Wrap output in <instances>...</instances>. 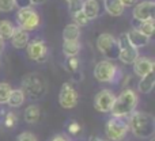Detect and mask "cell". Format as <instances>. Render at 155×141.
Returning <instances> with one entry per match:
<instances>
[{
  "label": "cell",
  "mask_w": 155,
  "mask_h": 141,
  "mask_svg": "<svg viewBox=\"0 0 155 141\" xmlns=\"http://www.w3.org/2000/svg\"><path fill=\"white\" fill-rule=\"evenodd\" d=\"M23 118L27 123H35L40 121L41 118V110L37 104H30V106L26 107L25 110V114H23Z\"/></svg>",
  "instance_id": "20"
},
{
  "label": "cell",
  "mask_w": 155,
  "mask_h": 141,
  "mask_svg": "<svg viewBox=\"0 0 155 141\" xmlns=\"http://www.w3.org/2000/svg\"><path fill=\"white\" fill-rule=\"evenodd\" d=\"M120 76V71L110 60H102L94 67V77L101 83H114Z\"/></svg>",
  "instance_id": "4"
},
{
  "label": "cell",
  "mask_w": 155,
  "mask_h": 141,
  "mask_svg": "<svg viewBox=\"0 0 155 141\" xmlns=\"http://www.w3.org/2000/svg\"><path fill=\"white\" fill-rule=\"evenodd\" d=\"M80 52L79 41H64L63 42V53L65 57H76Z\"/></svg>",
  "instance_id": "22"
},
{
  "label": "cell",
  "mask_w": 155,
  "mask_h": 141,
  "mask_svg": "<svg viewBox=\"0 0 155 141\" xmlns=\"http://www.w3.org/2000/svg\"><path fill=\"white\" fill-rule=\"evenodd\" d=\"M99 8H101L99 0H84V2L80 4V10L87 16L88 21H93V19L98 18Z\"/></svg>",
  "instance_id": "15"
},
{
  "label": "cell",
  "mask_w": 155,
  "mask_h": 141,
  "mask_svg": "<svg viewBox=\"0 0 155 141\" xmlns=\"http://www.w3.org/2000/svg\"><path fill=\"white\" fill-rule=\"evenodd\" d=\"M10 40H11V45L15 49H25L30 41L29 31L21 29V27H15V30H14Z\"/></svg>",
  "instance_id": "14"
},
{
  "label": "cell",
  "mask_w": 155,
  "mask_h": 141,
  "mask_svg": "<svg viewBox=\"0 0 155 141\" xmlns=\"http://www.w3.org/2000/svg\"><path fill=\"white\" fill-rule=\"evenodd\" d=\"M14 2H15V7H18V8L31 7V3H30V0H14Z\"/></svg>",
  "instance_id": "32"
},
{
  "label": "cell",
  "mask_w": 155,
  "mask_h": 141,
  "mask_svg": "<svg viewBox=\"0 0 155 141\" xmlns=\"http://www.w3.org/2000/svg\"><path fill=\"white\" fill-rule=\"evenodd\" d=\"M104 7L110 16H121L125 8L120 0H104Z\"/></svg>",
  "instance_id": "17"
},
{
  "label": "cell",
  "mask_w": 155,
  "mask_h": 141,
  "mask_svg": "<svg viewBox=\"0 0 155 141\" xmlns=\"http://www.w3.org/2000/svg\"><path fill=\"white\" fill-rule=\"evenodd\" d=\"M14 30H15V27H14V24L11 23L10 21H7V19L0 21V38H2L3 41L10 40Z\"/></svg>",
  "instance_id": "23"
},
{
  "label": "cell",
  "mask_w": 155,
  "mask_h": 141,
  "mask_svg": "<svg viewBox=\"0 0 155 141\" xmlns=\"http://www.w3.org/2000/svg\"><path fill=\"white\" fill-rule=\"evenodd\" d=\"M80 37V27L75 23H70L63 30V40L64 41H79Z\"/></svg>",
  "instance_id": "21"
},
{
  "label": "cell",
  "mask_w": 155,
  "mask_h": 141,
  "mask_svg": "<svg viewBox=\"0 0 155 141\" xmlns=\"http://www.w3.org/2000/svg\"><path fill=\"white\" fill-rule=\"evenodd\" d=\"M137 103H139V95L136 91L127 88V90L121 91L118 96H116L114 103H113L110 113L113 117L118 118H128L132 113L136 110Z\"/></svg>",
  "instance_id": "2"
},
{
  "label": "cell",
  "mask_w": 155,
  "mask_h": 141,
  "mask_svg": "<svg viewBox=\"0 0 155 141\" xmlns=\"http://www.w3.org/2000/svg\"><path fill=\"white\" fill-rule=\"evenodd\" d=\"M120 2L123 3L124 7H134L137 3V0H120Z\"/></svg>",
  "instance_id": "34"
},
{
  "label": "cell",
  "mask_w": 155,
  "mask_h": 141,
  "mask_svg": "<svg viewBox=\"0 0 155 141\" xmlns=\"http://www.w3.org/2000/svg\"><path fill=\"white\" fill-rule=\"evenodd\" d=\"M15 123H16V115L14 113H7V115L4 118V125L7 128H14Z\"/></svg>",
  "instance_id": "30"
},
{
  "label": "cell",
  "mask_w": 155,
  "mask_h": 141,
  "mask_svg": "<svg viewBox=\"0 0 155 141\" xmlns=\"http://www.w3.org/2000/svg\"><path fill=\"white\" fill-rule=\"evenodd\" d=\"M128 121L127 118L112 117L106 122L105 126V134L109 141H123L128 133Z\"/></svg>",
  "instance_id": "5"
},
{
  "label": "cell",
  "mask_w": 155,
  "mask_h": 141,
  "mask_svg": "<svg viewBox=\"0 0 155 141\" xmlns=\"http://www.w3.org/2000/svg\"><path fill=\"white\" fill-rule=\"evenodd\" d=\"M154 2L153 0H146V2H140L136 3L134 5V19L139 22H144V21H150L154 19Z\"/></svg>",
  "instance_id": "12"
},
{
  "label": "cell",
  "mask_w": 155,
  "mask_h": 141,
  "mask_svg": "<svg viewBox=\"0 0 155 141\" xmlns=\"http://www.w3.org/2000/svg\"><path fill=\"white\" fill-rule=\"evenodd\" d=\"M151 141H154V139H153V137H151Z\"/></svg>",
  "instance_id": "39"
},
{
  "label": "cell",
  "mask_w": 155,
  "mask_h": 141,
  "mask_svg": "<svg viewBox=\"0 0 155 141\" xmlns=\"http://www.w3.org/2000/svg\"><path fill=\"white\" fill-rule=\"evenodd\" d=\"M154 84H155V76H154V72H151V73L140 77V82L137 84V90L142 94H150L154 88Z\"/></svg>",
  "instance_id": "19"
},
{
  "label": "cell",
  "mask_w": 155,
  "mask_h": 141,
  "mask_svg": "<svg viewBox=\"0 0 155 141\" xmlns=\"http://www.w3.org/2000/svg\"><path fill=\"white\" fill-rule=\"evenodd\" d=\"M78 102H79V94L75 90L72 84L70 83H64L60 88V92H59V103L63 109H74L76 107Z\"/></svg>",
  "instance_id": "9"
},
{
  "label": "cell",
  "mask_w": 155,
  "mask_h": 141,
  "mask_svg": "<svg viewBox=\"0 0 155 141\" xmlns=\"http://www.w3.org/2000/svg\"><path fill=\"white\" fill-rule=\"evenodd\" d=\"M128 128L137 139H151L155 134V118L150 113L136 111L128 115Z\"/></svg>",
  "instance_id": "1"
},
{
  "label": "cell",
  "mask_w": 155,
  "mask_h": 141,
  "mask_svg": "<svg viewBox=\"0 0 155 141\" xmlns=\"http://www.w3.org/2000/svg\"><path fill=\"white\" fill-rule=\"evenodd\" d=\"M11 90L12 88H11V85L8 83H0V104L7 103Z\"/></svg>",
  "instance_id": "26"
},
{
  "label": "cell",
  "mask_w": 155,
  "mask_h": 141,
  "mask_svg": "<svg viewBox=\"0 0 155 141\" xmlns=\"http://www.w3.org/2000/svg\"><path fill=\"white\" fill-rule=\"evenodd\" d=\"M21 90L25 92V95H29L31 99H40L45 95L46 92V80L41 76L40 73H27L22 79Z\"/></svg>",
  "instance_id": "3"
},
{
  "label": "cell",
  "mask_w": 155,
  "mask_h": 141,
  "mask_svg": "<svg viewBox=\"0 0 155 141\" xmlns=\"http://www.w3.org/2000/svg\"><path fill=\"white\" fill-rule=\"evenodd\" d=\"M65 2L68 3V7H70L71 12H74V11L80 8V0H65Z\"/></svg>",
  "instance_id": "31"
},
{
  "label": "cell",
  "mask_w": 155,
  "mask_h": 141,
  "mask_svg": "<svg viewBox=\"0 0 155 141\" xmlns=\"http://www.w3.org/2000/svg\"><path fill=\"white\" fill-rule=\"evenodd\" d=\"M97 49L104 54L107 60H117L118 57V43L117 40L110 33H102L97 38Z\"/></svg>",
  "instance_id": "6"
},
{
  "label": "cell",
  "mask_w": 155,
  "mask_h": 141,
  "mask_svg": "<svg viewBox=\"0 0 155 141\" xmlns=\"http://www.w3.org/2000/svg\"><path fill=\"white\" fill-rule=\"evenodd\" d=\"M46 0H30V3H31V5H38V4H42V3H45Z\"/></svg>",
  "instance_id": "36"
},
{
  "label": "cell",
  "mask_w": 155,
  "mask_h": 141,
  "mask_svg": "<svg viewBox=\"0 0 155 141\" xmlns=\"http://www.w3.org/2000/svg\"><path fill=\"white\" fill-rule=\"evenodd\" d=\"M132 65H134V72L139 77H143V76H146V75L154 72V60L150 59V57H140L139 56Z\"/></svg>",
  "instance_id": "13"
},
{
  "label": "cell",
  "mask_w": 155,
  "mask_h": 141,
  "mask_svg": "<svg viewBox=\"0 0 155 141\" xmlns=\"http://www.w3.org/2000/svg\"><path fill=\"white\" fill-rule=\"evenodd\" d=\"M116 95L113 91L107 90H101L95 96H94V109L99 113H110L113 103H114Z\"/></svg>",
  "instance_id": "11"
},
{
  "label": "cell",
  "mask_w": 155,
  "mask_h": 141,
  "mask_svg": "<svg viewBox=\"0 0 155 141\" xmlns=\"http://www.w3.org/2000/svg\"><path fill=\"white\" fill-rule=\"evenodd\" d=\"M142 34H144L147 38H151L154 35V19H150V21H144V22H140L139 27H136Z\"/></svg>",
  "instance_id": "24"
},
{
  "label": "cell",
  "mask_w": 155,
  "mask_h": 141,
  "mask_svg": "<svg viewBox=\"0 0 155 141\" xmlns=\"http://www.w3.org/2000/svg\"><path fill=\"white\" fill-rule=\"evenodd\" d=\"M125 34H127V38H128L129 42L137 49L148 45V42H150V38H147L144 34H142L136 27H135V29H131L128 33H125Z\"/></svg>",
  "instance_id": "16"
},
{
  "label": "cell",
  "mask_w": 155,
  "mask_h": 141,
  "mask_svg": "<svg viewBox=\"0 0 155 141\" xmlns=\"http://www.w3.org/2000/svg\"><path fill=\"white\" fill-rule=\"evenodd\" d=\"M117 43H118V57L117 59L120 60L123 64L132 65L135 62V60L139 57V49L135 48V46L129 42L125 33L118 37Z\"/></svg>",
  "instance_id": "7"
},
{
  "label": "cell",
  "mask_w": 155,
  "mask_h": 141,
  "mask_svg": "<svg viewBox=\"0 0 155 141\" xmlns=\"http://www.w3.org/2000/svg\"><path fill=\"white\" fill-rule=\"evenodd\" d=\"M68 130L71 132V133H78V132L80 130V125L75 121H72V122L70 123V126H68Z\"/></svg>",
  "instance_id": "33"
},
{
  "label": "cell",
  "mask_w": 155,
  "mask_h": 141,
  "mask_svg": "<svg viewBox=\"0 0 155 141\" xmlns=\"http://www.w3.org/2000/svg\"><path fill=\"white\" fill-rule=\"evenodd\" d=\"M51 141H68L67 139H65L64 136H61V134H57V136H54L53 139H52Z\"/></svg>",
  "instance_id": "35"
},
{
  "label": "cell",
  "mask_w": 155,
  "mask_h": 141,
  "mask_svg": "<svg viewBox=\"0 0 155 141\" xmlns=\"http://www.w3.org/2000/svg\"><path fill=\"white\" fill-rule=\"evenodd\" d=\"M26 52L30 60L37 62H44L48 57V48L42 40H31L26 45Z\"/></svg>",
  "instance_id": "10"
},
{
  "label": "cell",
  "mask_w": 155,
  "mask_h": 141,
  "mask_svg": "<svg viewBox=\"0 0 155 141\" xmlns=\"http://www.w3.org/2000/svg\"><path fill=\"white\" fill-rule=\"evenodd\" d=\"M16 22H18L19 27L26 31H33V30L38 29L41 23V18L35 10L31 7L27 8H19L18 14H16Z\"/></svg>",
  "instance_id": "8"
},
{
  "label": "cell",
  "mask_w": 155,
  "mask_h": 141,
  "mask_svg": "<svg viewBox=\"0 0 155 141\" xmlns=\"http://www.w3.org/2000/svg\"><path fill=\"white\" fill-rule=\"evenodd\" d=\"M26 101V95L25 92L21 90V88H16V90H11V94L8 96L7 104L12 109H16V107H21L22 104Z\"/></svg>",
  "instance_id": "18"
},
{
  "label": "cell",
  "mask_w": 155,
  "mask_h": 141,
  "mask_svg": "<svg viewBox=\"0 0 155 141\" xmlns=\"http://www.w3.org/2000/svg\"><path fill=\"white\" fill-rule=\"evenodd\" d=\"M67 69L72 73L79 69V60L76 57H67Z\"/></svg>",
  "instance_id": "28"
},
{
  "label": "cell",
  "mask_w": 155,
  "mask_h": 141,
  "mask_svg": "<svg viewBox=\"0 0 155 141\" xmlns=\"http://www.w3.org/2000/svg\"><path fill=\"white\" fill-rule=\"evenodd\" d=\"M3 50H4V41L0 38V53H2Z\"/></svg>",
  "instance_id": "37"
},
{
  "label": "cell",
  "mask_w": 155,
  "mask_h": 141,
  "mask_svg": "<svg viewBox=\"0 0 155 141\" xmlns=\"http://www.w3.org/2000/svg\"><path fill=\"white\" fill-rule=\"evenodd\" d=\"M16 141H38L35 134H33L31 132H22L21 134H18Z\"/></svg>",
  "instance_id": "29"
},
{
  "label": "cell",
  "mask_w": 155,
  "mask_h": 141,
  "mask_svg": "<svg viewBox=\"0 0 155 141\" xmlns=\"http://www.w3.org/2000/svg\"><path fill=\"white\" fill-rule=\"evenodd\" d=\"M88 141H107V140H104V139H99V137H91Z\"/></svg>",
  "instance_id": "38"
},
{
  "label": "cell",
  "mask_w": 155,
  "mask_h": 141,
  "mask_svg": "<svg viewBox=\"0 0 155 141\" xmlns=\"http://www.w3.org/2000/svg\"><path fill=\"white\" fill-rule=\"evenodd\" d=\"M15 8L14 0H0V12H11Z\"/></svg>",
  "instance_id": "27"
},
{
  "label": "cell",
  "mask_w": 155,
  "mask_h": 141,
  "mask_svg": "<svg viewBox=\"0 0 155 141\" xmlns=\"http://www.w3.org/2000/svg\"><path fill=\"white\" fill-rule=\"evenodd\" d=\"M72 19H74V23L76 24V26H79V27H82V26H86V24L88 23V19H87V16L83 14V11L80 10H76V11H74L72 12Z\"/></svg>",
  "instance_id": "25"
}]
</instances>
